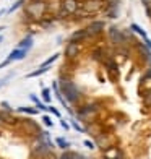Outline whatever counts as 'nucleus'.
Returning a JSON list of instances; mask_svg holds the SVG:
<instances>
[{"label":"nucleus","mask_w":151,"mask_h":159,"mask_svg":"<svg viewBox=\"0 0 151 159\" xmlns=\"http://www.w3.org/2000/svg\"><path fill=\"white\" fill-rule=\"evenodd\" d=\"M59 88H60V93L62 96L65 98V101L68 104H73V106H80L81 102V91L80 88L76 86V83L73 81V80H68V78H60L59 80Z\"/></svg>","instance_id":"nucleus-1"},{"label":"nucleus","mask_w":151,"mask_h":159,"mask_svg":"<svg viewBox=\"0 0 151 159\" xmlns=\"http://www.w3.org/2000/svg\"><path fill=\"white\" fill-rule=\"evenodd\" d=\"M99 111H101V106L98 102H89V104L80 106V109L75 112V117H76V120H80V122L91 124V122L96 120Z\"/></svg>","instance_id":"nucleus-2"},{"label":"nucleus","mask_w":151,"mask_h":159,"mask_svg":"<svg viewBox=\"0 0 151 159\" xmlns=\"http://www.w3.org/2000/svg\"><path fill=\"white\" fill-rule=\"evenodd\" d=\"M81 10V2L80 0H62V7L57 16L59 18H67L70 15H76Z\"/></svg>","instance_id":"nucleus-3"},{"label":"nucleus","mask_w":151,"mask_h":159,"mask_svg":"<svg viewBox=\"0 0 151 159\" xmlns=\"http://www.w3.org/2000/svg\"><path fill=\"white\" fill-rule=\"evenodd\" d=\"M46 10H47V3L44 0H34V2H31L26 7V15H30L34 20H39L44 16Z\"/></svg>","instance_id":"nucleus-4"},{"label":"nucleus","mask_w":151,"mask_h":159,"mask_svg":"<svg viewBox=\"0 0 151 159\" xmlns=\"http://www.w3.org/2000/svg\"><path fill=\"white\" fill-rule=\"evenodd\" d=\"M107 38H109V42L112 44V47H119V46H125L127 44L125 36H124V30H120V28H117V26L107 28Z\"/></svg>","instance_id":"nucleus-5"},{"label":"nucleus","mask_w":151,"mask_h":159,"mask_svg":"<svg viewBox=\"0 0 151 159\" xmlns=\"http://www.w3.org/2000/svg\"><path fill=\"white\" fill-rule=\"evenodd\" d=\"M81 8L93 16V15H96V13H101V11L106 10V2H103V0H83Z\"/></svg>","instance_id":"nucleus-6"},{"label":"nucleus","mask_w":151,"mask_h":159,"mask_svg":"<svg viewBox=\"0 0 151 159\" xmlns=\"http://www.w3.org/2000/svg\"><path fill=\"white\" fill-rule=\"evenodd\" d=\"M104 68H106V71H107V75H109V78H111V81L114 80V81H116V80L120 76V70H119V65H117V62L114 60V59H107L104 63Z\"/></svg>","instance_id":"nucleus-7"},{"label":"nucleus","mask_w":151,"mask_h":159,"mask_svg":"<svg viewBox=\"0 0 151 159\" xmlns=\"http://www.w3.org/2000/svg\"><path fill=\"white\" fill-rule=\"evenodd\" d=\"M104 28H106V21L104 20H94V21H91V23L86 26V30H88L89 38H94V36H99L101 33L104 31Z\"/></svg>","instance_id":"nucleus-8"},{"label":"nucleus","mask_w":151,"mask_h":159,"mask_svg":"<svg viewBox=\"0 0 151 159\" xmlns=\"http://www.w3.org/2000/svg\"><path fill=\"white\" fill-rule=\"evenodd\" d=\"M96 146L101 148L103 151L112 148V146H114V144H112V136H111L109 133H99V135L96 136Z\"/></svg>","instance_id":"nucleus-9"},{"label":"nucleus","mask_w":151,"mask_h":159,"mask_svg":"<svg viewBox=\"0 0 151 159\" xmlns=\"http://www.w3.org/2000/svg\"><path fill=\"white\" fill-rule=\"evenodd\" d=\"M83 46L80 44V42H68L67 47H65V55L68 57V59H75V57L80 55Z\"/></svg>","instance_id":"nucleus-10"},{"label":"nucleus","mask_w":151,"mask_h":159,"mask_svg":"<svg viewBox=\"0 0 151 159\" xmlns=\"http://www.w3.org/2000/svg\"><path fill=\"white\" fill-rule=\"evenodd\" d=\"M86 39H89V34H88V30L86 28H80V30H76L73 34L70 36V42H85Z\"/></svg>","instance_id":"nucleus-11"},{"label":"nucleus","mask_w":151,"mask_h":159,"mask_svg":"<svg viewBox=\"0 0 151 159\" xmlns=\"http://www.w3.org/2000/svg\"><path fill=\"white\" fill-rule=\"evenodd\" d=\"M91 59L94 60V62H98V63H104L107 59H109V55H107V52H106L103 47H96L91 52Z\"/></svg>","instance_id":"nucleus-12"},{"label":"nucleus","mask_w":151,"mask_h":159,"mask_svg":"<svg viewBox=\"0 0 151 159\" xmlns=\"http://www.w3.org/2000/svg\"><path fill=\"white\" fill-rule=\"evenodd\" d=\"M26 54H28V50H26V49L15 47V49H13L11 52L8 54V57H7V59H8L10 62H15V60H23L25 57H26Z\"/></svg>","instance_id":"nucleus-13"},{"label":"nucleus","mask_w":151,"mask_h":159,"mask_svg":"<svg viewBox=\"0 0 151 159\" xmlns=\"http://www.w3.org/2000/svg\"><path fill=\"white\" fill-rule=\"evenodd\" d=\"M104 159H124V154H122V151L119 148L112 146L104 151Z\"/></svg>","instance_id":"nucleus-14"},{"label":"nucleus","mask_w":151,"mask_h":159,"mask_svg":"<svg viewBox=\"0 0 151 159\" xmlns=\"http://www.w3.org/2000/svg\"><path fill=\"white\" fill-rule=\"evenodd\" d=\"M106 18L109 20H117L119 15H120V7H106V10L103 11Z\"/></svg>","instance_id":"nucleus-15"},{"label":"nucleus","mask_w":151,"mask_h":159,"mask_svg":"<svg viewBox=\"0 0 151 159\" xmlns=\"http://www.w3.org/2000/svg\"><path fill=\"white\" fill-rule=\"evenodd\" d=\"M59 57H60V54H59V52H57V54H52V55H50V57H49V59H47L44 63H41V67H39V68H41V70L46 73V71L50 68V65H52V63H54L57 59H59Z\"/></svg>","instance_id":"nucleus-16"},{"label":"nucleus","mask_w":151,"mask_h":159,"mask_svg":"<svg viewBox=\"0 0 151 159\" xmlns=\"http://www.w3.org/2000/svg\"><path fill=\"white\" fill-rule=\"evenodd\" d=\"M130 31H132V33H135V34H138L141 39H146V38H148L146 31L143 30V28H141L138 23H132V25H130Z\"/></svg>","instance_id":"nucleus-17"},{"label":"nucleus","mask_w":151,"mask_h":159,"mask_svg":"<svg viewBox=\"0 0 151 159\" xmlns=\"http://www.w3.org/2000/svg\"><path fill=\"white\" fill-rule=\"evenodd\" d=\"M0 120H2L3 124H7V125H15L16 124V119L11 117L10 112H0Z\"/></svg>","instance_id":"nucleus-18"},{"label":"nucleus","mask_w":151,"mask_h":159,"mask_svg":"<svg viewBox=\"0 0 151 159\" xmlns=\"http://www.w3.org/2000/svg\"><path fill=\"white\" fill-rule=\"evenodd\" d=\"M33 36H26V38L23 39V41H20L18 42V46L16 47H20V49H26V50H30L31 47H33Z\"/></svg>","instance_id":"nucleus-19"},{"label":"nucleus","mask_w":151,"mask_h":159,"mask_svg":"<svg viewBox=\"0 0 151 159\" xmlns=\"http://www.w3.org/2000/svg\"><path fill=\"white\" fill-rule=\"evenodd\" d=\"M18 112H23V114H28V115H36L39 112L38 107H26V106H20L18 107Z\"/></svg>","instance_id":"nucleus-20"},{"label":"nucleus","mask_w":151,"mask_h":159,"mask_svg":"<svg viewBox=\"0 0 151 159\" xmlns=\"http://www.w3.org/2000/svg\"><path fill=\"white\" fill-rule=\"evenodd\" d=\"M30 99L33 101V102H34V106H36V107H38V109H39V111H47V109H49V106H44V104H42V102H41V101H39L38 98H36L34 94H30Z\"/></svg>","instance_id":"nucleus-21"},{"label":"nucleus","mask_w":151,"mask_h":159,"mask_svg":"<svg viewBox=\"0 0 151 159\" xmlns=\"http://www.w3.org/2000/svg\"><path fill=\"white\" fill-rule=\"evenodd\" d=\"M41 98H42V101H44L46 104H50V101H52V96H50V89H49V88H42Z\"/></svg>","instance_id":"nucleus-22"},{"label":"nucleus","mask_w":151,"mask_h":159,"mask_svg":"<svg viewBox=\"0 0 151 159\" xmlns=\"http://www.w3.org/2000/svg\"><path fill=\"white\" fill-rule=\"evenodd\" d=\"M55 144L59 148H62V149H68L70 148V141L65 140V138H60V136H59V138H55Z\"/></svg>","instance_id":"nucleus-23"},{"label":"nucleus","mask_w":151,"mask_h":159,"mask_svg":"<svg viewBox=\"0 0 151 159\" xmlns=\"http://www.w3.org/2000/svg\"><path fill=\"white\" fill-rule=\"evenodd\" d=\"M70 124H71V127H73L78 133H85V127H81L80 124H78L76 119H70Z\"/></svg>","instance_id":"nucleus-24"},{"label":"nucleus","mask_w":151,"mask_h":159,"mask_svg":"<svg viewBox=\"0 0 151 159\" xmlns=\"http://www.w3.org/2000/svg\"><path fill=\"white\" fill-rule=\"evenodd\" d=\"M25 2H26V0H16V2L13 3V5L10 7V8H8V13H13L15 10H18L20 7H23V3H25Z\"/></svg>","instance_id":"nucleus-25"},{"label":"nucleus","mask_w":151,"mask_h":159,"mask_svg":"<svg viewBox=\"0 0 151 159\" xmlns=\"http://www.w3.org/2000/svg\"><path fill=\"white\" fill-rule=\"evenodd\" d=\"M148 80H151V67H148V70L145 71V75L141 76V84H143V83H146Z\"/></svg>","instance_id":"nucleus-26"},{"label":"nucleus","mask_w":151,"mask_h":159,"mask_svg":"<svg viewBox=\"0 0 151 159\" xmlns=\"http://www.w3.org/2000/svg\"><path fill=\"white\" fill-rule=\"evenodd\" d=\"M143 102H145L146 107H151V91H148L146 94H145V98H143Z\"/></svg>","instance_id":"nucleus-27"},{"label":"nucleus","mask_w":151,"mask_h":159,"mask_svg":"<svg viewBox=\"0 0 151 159\" xmlns=\"http://www.w3.org/2000/svg\"><path fill=\"white\" fill-rule=\"evenodd\" d=\"M49 111L52 112V114L55 115V117H59V119H62V115H60V111H57V109H55L54 106H49Z\"/></svg>","instance_id":"nucleus-28"},{"label":"nucleus","mask_w":151,"mask_h":159,"mask_svg":"<svg viewBox=\"0 0 151 159\" xmlns=\"http://www.w3.org/2000/svg\"><path fill=\"white\" fill-rule=\"evenodd\" d=\"M83 144H85V146L88 148V149H96V144L93 143V141H89V140H85V143H83Z\"/></svg>","instance_id":"nucleus-29"},{"label":"nucleus","mask_w":151,"mask_h":159,"mask_svg":"<svg viewBox=\"0 0 151 159\" xmlns=\"http://www.w3.org/2000/svg\"><path fill=\"white\" fill-rule=\"evenodd\" d=\"M42 122H44V124L50 128V127H52L54 124H52V120H50V117H49V115H44V117H42Z\"/></svg>","instance_id":"nucleus-30"},{"label":"nucleus","mask_w":151,"mask_h":159,"mask_svg":"<svg viewBox=\"0 0 151 159\" xmlns=\"http://www.w3.org/2000/svg\"><path fill=\"white\" fill-rule=\"evenodd\" d=\"M59 159H75V154H71V153H63Z\"/></svg>","instance_id":"nucleus-31"},{"label":"nucleus","mask_w":151,"mask_h":159,"mask_svg":"<svg viewBox=\"0 0 151 159\" xmlns=\"http://www.w3.org/2000/svg\"><path fill=\"white\" fill-rule=\"evenodd\" d=\"M11 78V75H8V76H5V78H2L0 80V88H2V86H5L7 83H8V80Z\"/></svg>","instance_id":"nucleus-32"},{"label":"nucleus","mask_w":151,"mask_h":159,"mask_svg":"<svg viewBox=\"0 0 151 159\" xmlns=\"http://www.w3.org/2000/svg\"><path fill=\"white\" fill-rule=\"evenodd\" d=\"M2 107H3V111H7V112H11V107L8 106V102H5V101L2 102Z\"/></svg>","instance_id":"nucleus-33"},{"label":"nucleus","mask_w":151,"mask_h":159,"mask_svg":"<svg viewBox=\"0 0 151 159\" xmlns=\"http://www.w3.org/2000/svg\"><path fill=\"white\" fill-rule=\"evenodd\" d=\"M143 44H145V46H146V47H148V49L151 50V39H149V38H146V39H143Z\"/></svg>","instance_id":"nucleus-34"},{"label":"nucleus","mask_w":151,"mask_h":159,"mask_svg":"<svg viewBox=\"0 0 151 159\" xmlns=\"http://www.w3.org/2000/svg\"><path fill=\"white\" fill-rule=\"evenodd\" d=\"M60 125H62L63 128H65V130H70V125H68V124H67V122L63 120V119H60Z\"/></svg>","instance_id":"nucleus-35"},{"label":"nucleus","mask_w":151,"mask_h":159,"mask_svg":"<svg viewBox=\"0 0 151 159\" xmlns=\"http://www.w3.org/2000/svg\"><path fill=\"white\" fill-rule=\"evenodd\" d=\"M75 159H86V157L81 156V154H75Z\"/></svg>","instance_id":"nucleus-36"},{"label":"nucleus","mask_w":151,"mask_h":159,"mask_svg":"<svg viewBox=\"0 0 151 159\" xmlns=\"http://www.w3.org/2000/svg\"><path fill=\"white\" fill-rule=\"evenodd\" d=\"M2 41H3V36H0V44H2Z\"/></svg>","instance_id":"nucleus-37"},{"label":"nucleus","mask_w":151,"mask_h":159,"mask_svg":"<svg viewBox=\"0 0 151 159\" xmlns=\"http://www.w3.org/2000/svg\"><path fill=\"white\" fill-rule=\"evenodd\" d=\"M2 30H3V26H0V31H2Z\"/></svg>","instance_id":"nucleus-38"},{"label":"nucleus","mask_w":151,"mask_h":159,"mask_svg":"<svg viewBox=\"0 0 151 159\" xmlns=\"http://www.w3.org/2000/svg\"><path fill=\"white\" fill-rule=\"evenodd\" d=\"M2 13H3V11H0V15H2Z\"/></svg>","instance_id":"nucleus-39"},{"label":"nucleus","mask_w":151,"mask_h":159,"mask_svg":"<svg viewBox=\"0 0 151 159\" xmlns=\"http://www.w3.org/2000/svg\"><path fill=\"white\" fill-rule=\"evenodd\" d=\"M103 2H107V0H103Z\"/></svg>","instance_id":"nucleus-40"}]
</instances>
